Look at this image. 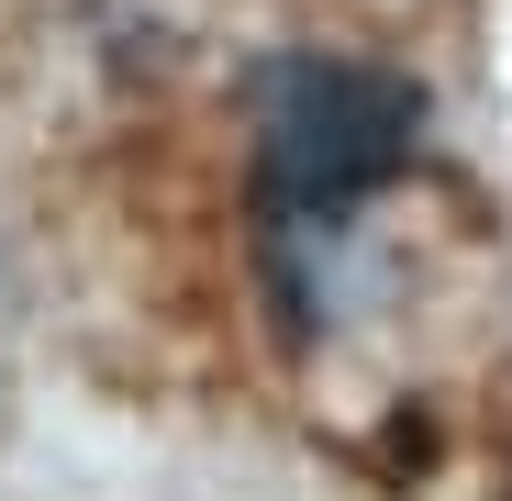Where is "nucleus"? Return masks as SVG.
I'll return each instance as SVG.
<instances>
[{
  "label": "nucleus",
  "instance_id": "1",
  "mask_svg": "<svg viewBox=\"0 0 512 501\" xmlns=\"http://www.w3.org/2000/svg\"><path fill=\"white\" fill-rule=\"evenodd\" d=\"M423 101L412 78L357 67V56H279L256 78V190L279 223H323L357 190H379L412 156Z\"/></svg>",
  "mask_w": 512,
  "mask_h": 501
}]
</instances>
